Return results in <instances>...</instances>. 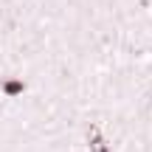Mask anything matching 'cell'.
<instances>
[{"label": "cell", "mask_w": 152, "mask_h": 152, "mask_svg": "<svg viewBox=\"0 0 152 152\" xmlns=\"http://www.w3.org/2000/svg\"><path fill=\"white\" fill-rule=\"evenodd\" d=\"M0 90H3L9 99H14V96H20V93L26 90V82L23 79H3L0 82Z\"/></svg>", "instance_id": "1"}, {"label": "cell", "mask_w": 152, "mask_h": 152, "mask_svg": "<svg viewBox=\"0 0 152 152\" xmlns=\"http://www.w3.org/2000/svg\"><path fill=\"white\" fill-rule=\"evenodd\" d=\"M93 152H110V147H107V144H99V147L93 149Z\"/></svg>", "instance_id": "2"}]
</instances>
